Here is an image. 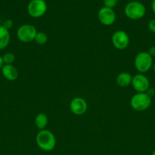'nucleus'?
<instances>
[{"label":"nucleus","instance_id":"3","mask_svg":"<svg viewBox=\"0 0 155 155\" xmlns=\"http://www.w3.org/2000/svg\"><path fill=\"white\" fill-rule=\"evenodd\" d=\"M134 64L140 74H145L153 66V57L147 51H141L135 56Z\"/></svg>","mask_w":155,"mask_h":155},{"label":"nucleus","instance_id":"25","mask_svg":"<svg viewBox=\"0 0 155 155\" xmlns=\"http://www.w3.org/2000/svg\"><path fill=\"white\" fill-rule=\"evenodd\" d=\"M151 155H155V150H153V152H152Z\"/></svg>","mask_w":155,"mask_h":155},{"label":"nucleus","instance_id":"15","mask_svg":"<svg viewBox=\"0 0 155 155\" xmlns=\"http://www.w3.org/2000/svg\"><path fill=\"white\" fill-rule=\"evenodd\" d=\"M35 42L39 45H43L48 42V36L43 32H37L34 38Z\"/></svg>","mask_w":155,"mask_h":155},{"label":"nucleus","instance_id":"21","mask_svg":"<svg viewBox=\"0 0 155 155\" xmlns=\"http://www.w3.org/2000/svg\"><path fill=\"white\" fill-rule=\"evenodd\" d=\"M146 93L147 94V95H149V96L150 97V98H151L152 96H153V95H154V89H150V88H149V89L147 91V92H146Z\"/></svg>","mask_w":155,"mask_h":155},{"label":"nucleus","instance_id":"18","mask_svg":"<svg viewBox=\"0 0 155 155\" xmlns=\"http://www.w3.org/2000/svg\"><path fill=\"white\" fill-rule=\"evenodd\" d=\"M147 27H148L149 30H150L151 33H155V18L150 20V22L148 23V25H147Z\"/></svg>","mask_w":155,"mask_h":155},{"label":"nucleus","instance_id":"22","mask_svg":"<svg viewBox=\"0 0 155 155\" xmlns=\"http://www.w3.org/2000/svg\"><path fill=\"white\" fill-rule=\"evenodd\" d=\"M151 9H152V12L155 14V0H152Z\"/></svg>","mask_w":155,"mask_h":155},{"label":"nucleus","instance_id":"9","mask_svg":"<svg viewBox=\"0 0 155 155\" xmlns=\"http://www.w3.org/2000/svg\"><path fill=\"white\" fill-rule=\"evenodd\" d=\"M97 16L99 21L104 26L112 25L115 21V13L113 9L105 6L99 10Z\"/></svg>","mask_w":155,"mask_h":155},{"label":"nucleus","instance_id":"5","mask_svg":"<svg viewBox=\"0 0 155 155\" xmlns=\"http://www.w3.org/2000/svg\"><path fill=\"white\" fill-rule=\"evenodd\" d=\"M37 31L36 28L32 24H23L17 31L18 39L22 42H30L34 40Z\"/></svg>","mask_w":155,"mask_h":155},{"label":"nucleus","instance_id":"10","mask_svg":"<svg viewBox=\"0 0 155 155\" xmlns=\"http://www.w3.org/2000/svg\"><path fill=\"white\" fill-rule=\"evenodd\" d=\"M69 106L71 111L78 116L84 114L88 110V103L86 100L81 97L73 98L70 102Z\"/></svg>","mask_w":155,"mask_h":155},{"label":"nucleus","instance_id":"8","mask_svg":"<svg viewBox=\"0 0 155 155\" xmlns=\"http://www.w3.org/2000/svg\"><path fill=\"white\" fill-rule=\"evenodd\" d=\"M131 85L137 92H146L150 88V81L144 74H138L132 77Z\"/></svg>","mask_w":155,"mask_h":155},{"label":"nucleus","instance_id":"4","mask_svg":"<svg viewBox=\"0 0 155 155\" xmlns=\"http://www.w3.org/2000/svg\"><path fill=\"white\" fill-rule=\"evenodd\" d=\"M151 104V98L146 92H137L132 97L130 105L136 111H144Z\"/></svg>","mask_w":155,"mask_h":155},{"label":"nucleus","instance_id":"19","mask_svg":"<svg viewBox=\"0 0 155 155\" xmlns=\"http://www.w3.org/2000/svg\"><path fill=\"white\" fill-rule=\"evenodd\" d=\"M3 27H5L6 29L9 30L10 28H12L13 27V21L12 20H6L4 23H3Z\"/></svg>","mask_w":155,"mask_h":155},{"label":"nucleus","instance_id":"2","mask_svg":"<svg viewBox=\"0 0 155 155\" xmlns=\"http://www.w3.org/2000/svg\"><path fill=\"white\" fill-rule=\"evenodd\" d=\"M126 16L131 20L141 19L146 14V8L143 3L132 1L128 3L124 9Z\"/></svg>","mask_w":155,"mask_h":155},{"label":"nucleus","instance_id":"14","mask_svg":"<svg viewBox=\"0 0 155 155\" xmlns=\"http://www.w3.org/2000/svg\"><path fill=\"white\" fill-rule=\"evenodd\" d=\"M34 124L38 130H43L48 124V117L43 113H40L36 114L34 119Z\"/></svg>","mask_w":155,"mask_h":155},{"label":"nucleus","instance_id":"27","mask_svg":"<svg viewBox=\"0 0 155 155\" xmlns=\"http://www.w3.org/2000/svg\"><path fill=\"white\" fill-rule=\"evenodd\" d=\"M117 1H119V0H117Z\"/></svg>","mask_w":155,"mask_h":155},{"label":"nucleus","instance_id":"7","mask_svg":"<svg viewBox=\"0 0 155 155\" xmlns=\"http://www.w3.org/2000/svg\"><path fill=\"white\" fill-rule=\"evenodd\" d=\"M111 41H112V45L116 49L124 50L129 46L130 39L126 32L119 30L114 32L111 38Z\"/></svg>","mask_w":155,"mask_h":155},{"label":"nucleus","instance_id":"1","mask_svg":"<svg viewBox=\"0 0 155 155\" xmlns=\"http://www.w3.org/2000/svg\"><path fill=\"white\" fill-rule=\"evenodd\" d=\"M36 142L41 150L44 151H51L56 147V139L51 131L43 130H40L36 134Z\"/></svg>","mask_w":155,"mask_h":155},{"label":"nucleus","instance_id":"12","mask_svg":"<svg viewBox=\"0 0 155 155\" xmlns=\"http://www.w3.org/2000/svg\"><path fill=\"white\" fill-rule=\"evenodd\" d=\"M132 77H133L129 73L122 72L117 75L115 81L117 85L120 87H126L132 84Z\"/></svg>","mask_w":155,"mask_h":155},{"label":"nucleus","instance_id":"20","mask_svg":"<svg viewBox=\"0 0 155 155\" xmlns=\"http://www.w3.org/2000/svg\"><path fill=\"white\" fill-rule=\"evenodd\" d=\"M147 52L150 54V55L151 56V57H155V46L150 47Z\"/></svg>","mask_w":155,"mask_h":155},{"label":"nucleus","instance_id":"16","mask_svg":"<svg viewBox=\"0 0 155 155\" xmlns=\"http://www.w3.org/2000/svg\"><path fill=\"white\" fill-rule=\"evenodd\" d=\"M2 59L3 62H4V64H12L15 61V56L12 52H6L2 56Z\"/></svg>","mask_w":155,"mask_h":155},{"label":"nucleus","instance_id":"26","mask_svg":"<svg viewBox=\"0 0 155 155\" xmlns=\"http://www.w3.org/2000/svg\"><path fill=\"white\" fill-rule=\"evenodd\" d=\"M154 106H155V102H154Z\"/></svg>","mask_w":155,"mask_h":155},{"label":"nucleus","instance_id":"11","mask_svg":"<svg viewBox=\"0 0 155 155\" xmlns=\"http://www.w3.org/2000/svg\"><path fill=\"white\" fill-rule=\"evenodd\" d=\"M2 74L6 80L9 81H15L18 77L17 68L12 64H4L2 68Z\"/></svg>","mask_w":155,"mask_h":155},{"label":"nucleus","instance_id":"13","mask_svg":"<svg viewBox=\"0 0 155 155\" xmlns=\"http://www.w3.org/2000/svg\"><path fill=\"white\" fill-rule=\"evenodd\" d=\"M11 36L9 30L2 25H0V50L4 49L8 46L10 42Z\"/></svg>","mask_w":155,"mask_h":155},{"label":"nucleus","instance_id":"6","mask_svg":"<svg viewBox=\"0 0 155 155\" xmlns=\"http://www.w3.org/2000/svg\"><path fill=\"white\" fill-rule=\"evenodd\" d=\"M46 11L47 5L44 0H31L27 5V12L32 18H40Z\"/></svg>","mask_w":155,"mask_h":155},{"label":"nucleus","instance_id":"23","mask_svg":"<svg viewBox=\"0 0 155 155\" xmlns=\"http://www.w3.org/2000/svg\"><path fill=\"white\" fill-rule=\"evenodd\" d=\"M4 65V62H3V59H2V56L0 55V69H2V68Z\"/></svg>","mask_w":155,"mask_h":155},{"label":"nucleus","instance_id":"17","mask_svg":"<svg viewBox=\"0 0 155 155\" xmlns=\"http://www.w3.org/2000/svg\"><path fill=\"white\" fill-rule=\"evenodd\" d=\"M117 0H103V4L105 7L112 8L117 5Z\"/></svg>","mask_w":155,"mask_h":155},{"label":"nucleus","instance_id":"24","mask_svg":"<svg viewBox=\"0 0 155 155\" xmlns=\"http://www.w3.org/2000/svg\"><path fill=\"white\" fill-rule=\"evenodd\" d=\"M153 72H154V74H155V63L153 64Z\"/></svg>","mask_w":155,"mask_h":155}]
</instances>
